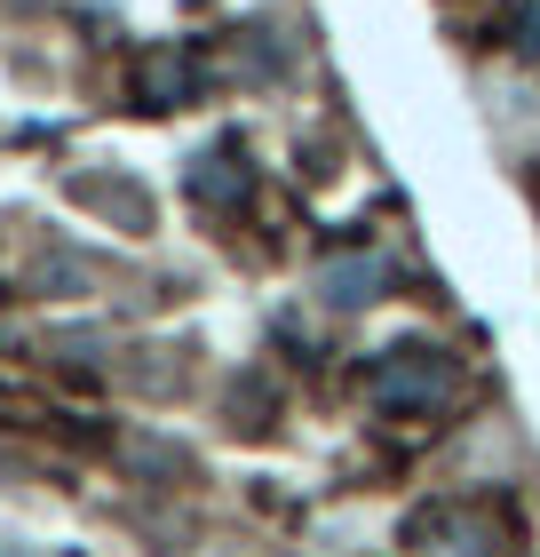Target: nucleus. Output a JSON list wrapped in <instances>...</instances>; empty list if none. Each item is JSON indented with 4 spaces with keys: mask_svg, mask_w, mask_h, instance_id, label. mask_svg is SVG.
<instances>
[{
    "mask_svg": "<svg viewBox=\"0 0 540 557\" xmlns=\"http://www.w3.org/2000/svg\"><path fill=\"white\" fill-rule=\"evenodd\" d=\"M437 391H445V359H429V350L390 359V367L374 374V398H381V407H429Z\"/></svg>",
    "mask_w": 540,
    "mask_h": 557,
    "instance_id": "nucleus-1",
    "label": "nucleus"
},
{
    "mask_svg": "<svg viewBox=\"0 0 540 557\" xmlns=\"http://www.w3.org/2000/svg\"><path fill=\"white\" fill-rule=\"evenodd\" d=\"M374 278H381L374 263H334V271H326V295H334V302H366Z\"/></svg>",
    "mask_w": 540,
    "mask_h": 557,
    "instance_id": "nucleus-2",
    "label": "nucleus"
}]
</instances>
